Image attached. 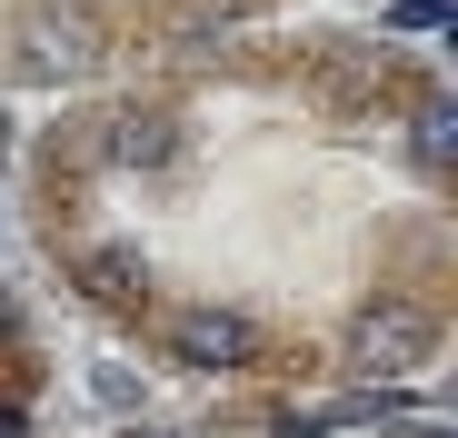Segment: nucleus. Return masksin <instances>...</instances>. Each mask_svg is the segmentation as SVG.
I'll return each mask as SVG.
<instances>
[{"mask_svg": "<svg viewBox=\"0 0 458 438\" xmlns=\"http://www.w3.org/2000/svg\"><path fill=\"white\" fill-rule=\"evenodd\" d=\"M170 349L190 358L199 379H229V369L259 358V319H240V309H190V319L170 329Z\"/></svg>", "mask_w": 458, "mask_h": 438, "instance_id": "nucleus-3", "label": "nucleus"}, {"mask_svg": "<svg viewBox=\"0 0 458 438\" xmlns=\"http://www.w3.org/2000/svg\"><path fill=\"white\" fill-rule=\"evenodd\" d=\"M428 349H438V319H428V309L378 299V309L359 319V339H349V369H359V379H419Z\"/></svg>", "mask_w": 458, "mask_h": 438, "instance_id": "nucleus-2", "label": "nucleus"}, {"mask_svg": "<svg viewBox=\"0 0 458 438\" xmlns=\"http://www.w3.org/2000/svg\"><path fill=\"white\" fill-rule=\"evenodd\" d=\"M21 60L40 80H90L110 60V0H21Z\"/></svg>", "mask_w": 458, "mask_h": 438, "instance_id": "nucleus-1", "label": "nucleus"}, {"mask_svg": "<svg viewBox=\"0 0 458 438\" xmlns=\"http://www.w3.org/2000/svg\"><path fill=\"white\" fill-rule=\"evenodd\" d=\"M170 150H180L170 110H120V120H110V160H120V170H160Z\"/></svg>", "mask_w": 458, "mask_h": 438, "instance_id": "nucleus-4", "label": "nucleus"}, {"mask_svg": "<svg viewBox=\"0 0 458 438\" xmlns=\"http://www.w3.org/2000/svg\"><path fill=\"white\" fill-rule=\"evenodd\" d=\"M81 289H90L100 309H140L149 299V269H140V249H90L81 259Z\"/></svg>", "mask_w": 458, "mask_h": 438, "instance_id": "nucleus-5", "label": "nucleus"}, {"mask_svg": "<svg viewBox=\"0 0 458 438\" xmlns=\"http://www.w3.org/2000/svg\"><path fill=\"white\" fill-rule=\"evenodd\" d=\"M419 160H428V170H448V160H458V110H448V100H428V110H419Z\"/></svg>", "mask_w": 458, "mask_h": 438, "instance_id": "nucleus-6", "label": "nucleus"}]
</instances>
